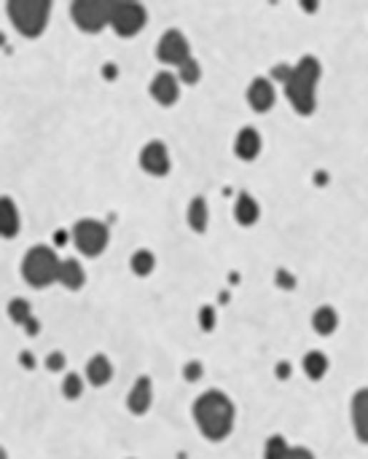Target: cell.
Returning <instances> with one entry per match:
<instances>
[{"instance_id":"17","label":"cell","mask_w":368,"mask_h":459,"mask_svg":"<svg viewBox=\"0 0 368 459\" xmlns=\"http://www.w3.org/2000/svg\"><path fill=\"white\" fill-rule=\"evenodd\" d=\"M86 379H89V384H94V387H105V384L113 379V363L105 358V355L89 358V363H86Z\"/></svg>"},{"instance_id":"26","label":"cell","mask_w":368,"mask_h":459,"mask_svg":"<svg viewBox=\"0 0 368 459\" xmlns=\"http://www.w3.org/2000/svg\"><path fill=\"white\" fill-rule=\"evenodd\" d=\"M81 392H84V379L79 373H67L65 381H62V395L67 400H76V398H81Z\"/></svg>"},{"instance_id":"10","label":"cell","mask_w":368,"mask_h":459,"mask_svg":"<svg viewBox=\"0 0 368 459\" xmlns=\"http://www.w3.org/2000/svg\"><path fill=\"white\" fill-rule=\"evenodd\" d=\"M247 102H250V108L256 113L272 111L274 102H277V91H274L272 79H267V76H256V79L250 81V86H247Z\"/></svg>"},{"instance_id":"9","label":"cell","mask_w":368,"mask_h":459,"mask_svg":"<svg viewBox=\"0 0 368 459\" xmlns=\"http://www.w3.org/2000/svg\"><path fill=\"white\" fill-rule=\"evenodd\" d=\"M140 167L148 172V175H167L169 172V153H167V146L161 140H151L145 143L143 151H140Z\"/></svg>"},{"instance_id":"25","label":"cell","mask_w":368,"mask_h":459,"mask_svg":"<svg viewBox=\"0 0 368 459\" xmlns=\"http://www.w3.org/2000/svg\"><path fill=\"white\" fill-rule=\"evenodd\" d=\"M202 79V65L191 56V59H186L183 65L178 68V81H183V84H197V81Z\"/></svg>"},{"instance_id":"19","label":"cell","mask_w":368,"mask_h":459,"mask_svg":"<svg viewBox=\"0 0 368 459\" xmlns=\"http://www.w3.org/2000/svg\"><path fill=\"white\" fill-rule=\"evenodd\" d=\"M234 218L239 226H253L261 218V207L250 193H239L234 202Z\"/></svg>"},{"instance_id":"24","label":"cell","mask_w":368,"mask_h":459,"mask_svg":"<svg viewBox=\"0 0 368 459\" xmlns=\"http://www.w3.org/2000/svg\"><path fill=\"white\" fill-rule=\"evenodd\" d=\"M288 440L282 435H272L267 440V446H264V459H285L288 457Z\"/></svg>"},{"instance_id":"8","label":"cell","mask_w":368,"mask_h":459,"mask_svg":"<svg viewBox=\"0 0 368 459\" xmlns=\"http://www.w3.org/2000/svg\"><path fill=\"white\" fill-rule=\"evenodd\" d=\"M156 56L161 62H167V65H175L180 68L186 59H191V46L186 41V35L180 33V30H167V33L159 38V46H156Z\"/></svg>"},{"instance_id":"12","label":"cell","mask_w":368,"mask_h":459,"mask_svg":"<svg viewBox=\"0 0 368 459\" xmlns=\"http://www.w3.org/2000/svg\"><path fill=\"white\" fill-rule=\"evenodd\" d=\"M154 403V384H151V376H137L132 384V390L126 395V408L132 414H145Z\"/></svg>"},{"instance_id":"18","label":"cell","mask_w":368,"mask_h":459,"mask_svg":"<svg viewBox=\"0 0 368 459\" xmlns=\"http://www.w3.org/2000/svg\"><path fill=\"white\" fill-rule=\"evenodd\" d=\"M302 365H304V373H307L309 379L320 381L325 373H328V368H331V360H328V355L320 352V349H309V352L304 355Z\"/></svg>"},{"instance_id":"36","label":"cell","mask_w":368,"mask_h":459,"mask_svg":"<svg viewBox=\"0 0 368 459\" xmlns=\"http://www.w3.org/2000/svg\"><path fill=\"white\" fill-rule=\"evenodd\" d=\"M105 76H108V79H113V76H119V70L113 68V65H108V68H105Z\"/></svg>"},{"instance_id":"34","label":"cell","mask_w":368,"mask_h":459,"mask_svg":"<svg viewBox=\"0 0 368 459\" xmlns=\"http://www.w3.org/2000/svg\"><path fill=\"white\" fill-rule=\"evenodd\" d=\"M19 363H22L24 368L33 370L35 368V355H33V352H19Z\"/></svg>"},{"instance_id":"3","label":"cell","mask_w":368,"mask_h":459,"mask_svg":"<svg viewBox=\"0 0 368 459\" xmlns=\"http://www.w3.org/2000/svg\"><path fill=\"white\" fill-rule=\"evenodd\" d=\"M59 266H62V261L56 258L51 247L35 245L22 258V277L27 285L41 291V288H49L51 282L59 280Z\"/></svg>"},{"instance_id":"30","label":"cell","mask_w":368,"mask_h":459,"mask_svg":"<svg viewBox=\"0 0 368 459\" xmlns=\"http://www.w3.org/2000/svg\"><path fill=\"white\" fill-rule=\"evenodd\" d=\"M274 277H277V285H279V288H288V291H293V288H296V277H293L290 271L277 269V274H274Z\"/></svg>"},{"instance_id":"16","label":"cell","mask_w":368,"mask_h":459,"mask_svg":"<svg viewBox=\"0 0 368 459\" xmlns=\"http://www.w3.org/2000/svg\"><path fill=\"white\" fill-rule=\"evenodd\" d=\"M0 234L6 239H14L19 234V210H16L11 196L0 199Z\"/></svg>"},{"instance_id":"21","label":"cell","mask_w":368,"mask_h":459,"mask_svg":"<svg viewBox=\"0 0 368 459\" xmlns=\"http://www.w3.org/2000/svg\"><path fill=\"white\" fill-rule=\"evenodd\" d=\"M210 210H207V199L204 196H194L189 204V226L197 231V234H204L207 231V223H210Z\"/></svg>"},{"instance_id":"5","label":"cell","mask_w":368,"mask_h":459,"mask_svg":"<svg viewBox=\"0 0 368 459\" xmlns=\"http://www.w3.org/2000/svg\"><path fill=\"white\" fill-rule=\"evenodd\" d=\"M113 9L116 0H76L70 6V16L84 33H100L102 27L111 24Z\"/></svg>"},{"instance_id":"7","label":"cell","mask_w":368,"mask_h":459,"mask_svg":"<svg viewBox=\"0 0 368 459\" xmlns=\"http://www.w3.org/2000/svg\"><path fill=\"white\" fill-rule=\"evenodd\" d=\"M148 22V11H145L143 3H132V0H116V9H113V19L111 27L119 35L129 38V35L140 33Z\"/></svg>"},{"instance_id":"23","label":"cell","mask_w":368,"mask_h":459,"mask_svg":"<svg viewBox=\"0 0 368 459\" xmlns=\"http://www.w3.org/2000/svg\"><path fill=\"white\" fill-rule=\"evenodd\" d=\"M9 317H11L14 323L27 325L30 320H33V309H30V301H24V298H14V301H9Z\"/></svg>"},{"instance_id":"27","label":"cell","mask_w":368,"mask_h":459,"mask_svg":"<svg viewBox=\"0 0 368 459\" xmlns=\"http://www.w3.org/2000/svg\"><path fill=\"white\" fill-rule=\"evenodd\" d=\"M202 373H204V365H202L199 360H189V363L183 365V376H186V381H199Z\"/></svg>"},{"instance_id":"11","label":"cell","mask_w":368,"mask_h":459,"mask_svg":"<svg viewBox=\"0 0 368 459\" xmlns=\"http://www.w3.org/2000/svg\"><path fill=\"white\" fill-rule=\"evenodd\" d=\"M151 97L159 102V105H175L180 97V81L175 73H169V70H159L156 76L151 79Z\"/></svg>"},{"instance_id":"33","label":"cell","mask_w":368,"mask_h":459,"mask_svg":"<svg viewBox=\"0 0 368 459\" xmlns=\"http://www.w3.org/2000/svg\"><path fill=\"white\" fill-rule=\"evenodd\" d=\"M274 373H277V379H290V363L279 360L277 368H274Z\"/></svg>"},{"instance_id":"38","label":"cell","mask_w":368,"mask_h":459,"mask_svg":"<svg viewBox=\"0 0 368 459\" xmlns=\"http://www.w3.org/2000/svg\"><path fill=\"white\" fill-rule=\"evenodd\" d=\"M129 459H134V457H129Z\"/></svg>"},{"instance_id":"31","label":"cell","mask_w":368,"mask_h":459,"mask_svg":"<svg viewBox=\"0 0 368 459\" xmlns=\"http://www.w3.org/2000/svg\"><path fill=\"white\" fill-rule=\"evenodd\" d=\"M285 459H314V454L307 446H290L288 457Z\"/></svg>"},{"instance_id":"15","label":"cell","mask_w":368,"mask_h":459,"mask_svg":"<svg viewBox=\"0 0 368 459\" xmlns=\"http://www.w3.org/2000/svg\"><path fill=\"white\" fill-rule=\"evenodd\" d=\"M59 285L67 288V291H81L84 288V282H86V271L81 266L76 258H65L62 261V266H59Z\"/></svg>"},{"instance_id":"28","label":"cell","mask_w":368,"mask_h":459,"mask_svg":"<svg viewBox=\"0 0 368 459\" xmlns=\"http://www.w3.org/2000/svg\"><path fill=\"white\" fill-rule=\"evenodd\" d=\"M199 328L202 331H212L215 328V309L212 306H202L199 309Z\"/></svg>"},{"instance_id":"14","label":"cell","mask_w":368,"mask_h":459,"mask_svg":"<svg viewBox=\"0 0 368 459\" xmlns=\"http://www.w3.org/2000/svg\"><path fill=\"white\" fill-rule=\"evenodd\" d=\"M261 146H264V140L258 135L256 126H242L234 137V153L237 158H242V161H253V158L261 153Z\"/></svg>"},{"instance_id":"37","label":"cell","mask_w":368,"mask_h":459,"mask_svg":"<svg viewBox=\"0 0 368 459\" xmlns=\"http://www.w3.org/2000/svg\"><path fill=\"white\" fill-rule=\"evenodd\" d=\"M302 9L304 11H314V9H317V3H302Z\"/></svg>"},{"instance_id":"4","label":"cell","mask_w":368,"mask_h":459,"mask_svg":"<svg viewBox=\"0 0 368 459\" xmlns=\"http://www.w3.org/2000/svg\"><path fill=\"white\" fill-rule=\"evenodd\" d=\"M6 14L14 22V27L27 38H35L46 30L49 24V14H51V3L49 0H9Z\"/></svg>"},{"instance_id":"13","label":"cell","mask_w":368,"mask_h":459,"mask_svg":"<svg viewBox=\"0 0 368 459\" xmlns=\"http://www.w3.org/2000/svg\"><path fill=\"white\" fill-rule=\"evenodd\" d=\"M349 416H352V430L360 443H368V387L357 390L349 403Z\"/></svg>"},{"instance_id":"32","label":"cell","mask_w":368,"mask_h":459,"mask_svg":"<svg viewBox=\"0 0 368 459\" xmlns=\"http://www.w3.org/2000/svg\"><path fill=\"white\" fill-rule=\"evenodd\" d=\"M290 70H293V68H288V65H277V68L272 70V79H277L279 84H282V86H285V81H288Z\"/></svg>"},{"instance_id":"20","label":"cell","mask_w":368,"mask_h":459,"mask_svg":"<svg viewBox=\"0 0 368 459\" xmlns=\"http://www.w3.org/2000/svg\"><path fill=\"white\" fill-rule=\"evenodd\" d=\"M312 328L314 333H320V336H331L336 328H339V314H336L334 306H328V303L317 306L312 314Z\"/></svg>"},{"instance_id":"35","label":"cell","mask_w":368,"mask_h":459,"mask_svg":"<svg viewBox=\"0 0 368 459\" xmlns=\"http://www.w3.org/2000/svg\"><path fill=\"white\" fill-rule=\"evenodd\" d=\"M24 331H27V333H30V336H38V331H41V325H38V320H30V323L24 325Z\"/></svg>"},{"instance_id":"1","label":"cell","mask_w":368,"mask_h":459,"mask_svg":"<svg viewBox=\"0 0 368 459\" xmlns=\"http://www.w3.org/2000/svg\"><path fill=\"white\" fill-rule=\"evenodd\" d=\"M194 422L199 427V433L207 440H224L229 433L234 430V403L232 398L224 395L221 390H207L202 392L194 400Z\"/></svg>"},{"instance_id":"29","label":"cell","mask_w":368,"mask_h":459,"mask_svg":"<svg viewBox=\"0 0 368 459\" xmlns=\"http://www.w3.org/2000/svg\"><path fill=\"white\" fill-rule=\"evenodd\" d=\"M67 365V360L62 352H49V358H46V368L49 370H62Z\"/></svg>"},{"instance_id":"2","label":"cell","mask_w":368,"mask_h":459,"mask_svg":"<svg viewBox=\"0 0 368 459\" xmlns=\"http://www.w3.org/2000/svg\"><path fill=\"white\" fill-rule=\"evenodd\" d=\"M320 59L312 54H304L293 70H290L288 81H285V97L290 100V105L296 108L299 116H312L314 105H317V81H320Z\"/></svg>"},{"instance_id":"6","label":"cell","mask_w":368,"mask_h":459,"mask_svg":"<svg viewBox=\"0 0 368 459\" xmlns=\"http://www.w3.org/2000/svg\"><path fill=\"white\" fill-rule=\"evenodd\" d=\"M108 239H111V231H108V226L102 223V221L84 218V221L73 226V242H76L81 256L86 258L102 256L105 247H108Z\"/></svg>"},{"instance_id":"22","label":"cell","mask_w":368,"mask_h":459,"mask_svg":"<svg viewBox=\"0 0 368 459\" xmlns=\"http://www.w3.org/2000/svg\"><path fill=\"white\" fill-rule=\"evenodd\" d=\"M129 269L137 274V277H148L151 271L156 269V256L151 250H134L132 258H129Z\"/></svg>"}]
</instances>
